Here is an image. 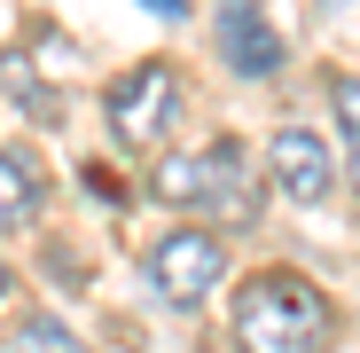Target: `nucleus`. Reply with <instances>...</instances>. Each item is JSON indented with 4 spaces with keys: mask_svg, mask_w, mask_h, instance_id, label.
Segmentation results:
<instances>
[{
    "mask_svg": "<svg viewBox=\"0 0 360 353\" xmlns=\"http://www.w3.org/2000/svg\"><path fill=\"white\" fill-rule=\"evenodd\" d=\"M235 345L243 353H329L337 345V306L329 290L306 283L297 267H259L243 290H235Z\"/></svg>",
    "mask_w": 360,
    "mask_h": 353,
    "instance_id": "nucleus-1",
    "label": "nucleus"
},
{
    "mask_svg": "<svg viewBox=\"0 0 360 353\" xmlns=\"http://www.w3.org/2000/svg\"><path fill=\"white\" fill-rule=\"evenodd\" d=\"M149 189H157V204L196 212V220H227V228L259 220V173H251L243 142H227V134L204 142V149H188V157H165Z\"/></svg>",
    "mask_w": 360,
    "mask_h": 353,
    "instance_id": "nucleus-2",
    "label": "nucleus"
},
{
    "mask_svg": "<svg viewBox=\"0 0 360 353\" xmlns=\"http://www.w3.org/2000/svg\"><path fill=\"white\" fill-rule=\"evenodd\" d=\"M141 275H149V290L165 306H204L219 290V275H227V244L212 228H165L141 252Z\"/></svg>",
    "mask_w": 360,
    "mask_h": 353,
    "instance_id": "nucleus-3",
    "label": "nucleus"
},
{
    "mask_svg": "<svg viewBox=\"0 0 360 353\" xmlns=\"http://www.w3.org/2000/svg\"><path fill=\"white\" fill-rule=\"evenodd\" d=\"M180 126V71L172 63H134L110 87V134L117 149H165V134Z\"/></svg>",
    "mask_w": 360,
    "mask_h": 353,
    "instance_id": "nucleus-4",
    "label": "nucleus"
},
{
    "mask_svg": "<svg viewBox=\"0 0 360 353\" xmlns=\"http://www.w3.org/2000/svg\"><path fill=\"white\" fill-rule=\"evenodd\" d=\"M266 173H274V189H282L297 212H321V204L337 197V157H329V142L306 134V126H282V134L266 142Z\"/></svg>",
    "mask_w": 360,
    "mask_h": 353,
    "instance_id": "nucleus-5",
    "label": "nucleus"
},
{
    "mask_svg": "<svg viewBox=\"0 0 360 353\" xmlns=\"http://www.w3.org/2000/svg\"><path fill=\"white\" fill-rule=\"evenodd\" d=\"M219 55L235 79H274L282 71V32L266 24L259 0H227L219 8Z\"/></svg>",
    "mask_w": 360,
    "mask_h": 353,
    "instance_id": "nucleus-6",
    "label": "nucleus"
},
{
    "mask_svg": "<svg viewBox=\"0 0 360 353\" xmlns=\"http://www.w3.org/2000/svg\"><path fill=\"white\" fill-rule=\"evenodd\" d=\"M329 118H337V149H345L352 197H360V71H329Z\"/></svg>",
    "mask_w": 360,
    "mask_h": 353,
    "instance_id": "nucleus-7",
    "label": "nucleus"
},
{
    "mask_svg": "<svg viewBox=\"0 0 360 353\" xmlns=\"http://www.w3.org/2000/svg\"><path fill=\"white\" fill-rule=\"evenodd\" d=\"M32 212H39V173L0 149V228H32Z\"/></svg>",
    "mask_w": 360,
    "mask_h": 353,
    "instance_id": "nucleus-8",
    "label": "nucleus"
},
{
    "mask_svg": "<svg viewBox=\"0 0 360 353\" xmlns=\"http://www.w3.org/2000/svg\"><path fill=\"white\" fill-rule=\"evenodd\" d=\"M16 353H86V345H79V337H71L63 322H47V314H39V322H24Z\"/></svg>",
    "mask_w": 360,
    "mask_h": 353,
    "instance_id": "nucleus-9",
    "label": "nucleus"
},
{
    "mask_svg": "<svg viewBox=\"0 0 360 353\" xmlns=\"http://www.w3.org/2000/svg\"><path fill=\"white\" fill-rule=\"evenodd\" d=\"M141 8H157V16H180V0H141Z\"/></svg>",
    "mask_w": 360,
    "mask_h": 353,
    "instance_id": "nucleus-10",
    "label": "nucleus"
},
{
    "mask_svg": "<svg viewBox=\"0 0 360 353\" xmlns=\"http://www.w3.org/2000/svg\"><path fill=\"white\" fill-rule=\"evenodd\" d=\"M0 299H8V259H0Z\"/></svg>",
    "mask_w": 360,
    "mask_h": 353,
    "instance_id": "nucleus-11",
    "label": "nucleus"
}]
</instances>
